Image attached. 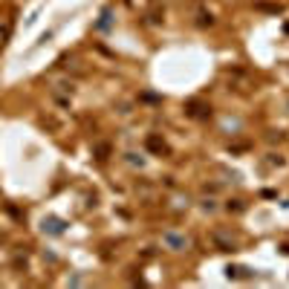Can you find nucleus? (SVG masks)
<instances>
[{
    "mask_svg": "<svg viewBox=\"0 0 289 289\" xmlns=\"http://www.w3.org/2000/svg\"><path fill=\"white\" fill-rule=\"evenodd\" d=\"M185 113L191 119H208L211 116V107L205 101H200V98H191V101H185Z\"/></svg>",
    "mask_w": 289,
    "mask_h": 289,
    "instance_id": "1",
    "label": "nucleus"
},
{
    "mask_svg": "<svg viewBox=\"0 0 289 289\" xmlns=\"http://www.w3.org/2000/svg\"><path fill=\"white\" fill-rule=\"evenodd\" d=\"M162 240H165V246L174 249V252H182V249L188 246V237H185V234H177V231H165Z\"/></svg>",
    "mask_w": 289,
    "mask_h": 289,
    "instance_id": "2",
    "label": "nucleus"
},
{
    "mask_svg": "<svg viewBox=\"0 0 289 289\" xmlns=\"http://www.w3.org/2000/svg\"><path fill=\"white\" fill-rule=\"evenodd\" d=\"M41 228H44L46 234H64V223H61L58 217H46V220L41 223Z\"/></svg>",
    "mask_w": 289,
    "mask_h": 289,
    "instance_id": "3",
    "label": "nucleus"
},
{
    "mask_svg": "<svg viewBox=\"0 0 289 289\" xmlns=\"http://www.w3.org/2000/svg\"><path fill=\"white\" fill-rule=\"evenodd\" d=\"M145 145H148V151H151V154H156V156L168 154V145L162 142L159 136H148V142H145Z\"/></svg>",
    "mask_w": 289,
    "mask_h": 289,
    "instance_id": "4",
    "label": "nucleus"
},
{
    "mask_svg": "<svg viewBox=\"0 0 289 289\" xmlns=\"http://www.w3.org/2000/svg\"><path fill=\"white\" fill-rule=\"evenodd\" d=\"M211 240H214V246H217L220 252H234V249H237L234 240H228V237H223V234H211Z\"/></svg>",
    "mask_w": 289,
    "mask_h": 289,
    "instance_id": "5",
    "label": "nucleus"
},
{
    "mask_svg": "<svg viewBox=\"0 0 289 289\" xmlns=\"http://www.w3.org/2000/svg\"><path fill=\"white\" fill-rule=\"evenodd\" d=\"M110 156V145L107 142H98L96 145V159H107Z\"/></svg>",
    "mask_w": 289,
    "mask_h": 289,
    "instance_id": "6",
    "label": "nucleus"
},
{
    "mask_svg": "<svg viewBox=\"0 0 289 289\" xmlns=\"http://www.w3.org/2000/svg\"><path fill=\"white\" fill-rule=\"evenodd\" d=\"M107 26H110V9H104V15H101V21L96 23V29H101V32H104Z\"/></svg>",
    "mask_w": 289,
    "mask_h": 289,
    "instance_id": "7",
    "label": "nucleus"
},
{
    "mask_svg": "<svg viewBox=\"0 0 289 289\" xmlns=\"http://www.w3.org/2000/svg\"><path fill=\"white\" fill-rule=\"evenodd\" d=\"M228 211H243V202H240V200H234V202H228Z\"/></svg>",
    "mask_w": 289,
    "mask_h": 289,
    "instance_id": "8",
    "label": "nucleus"
}]
</instances>
